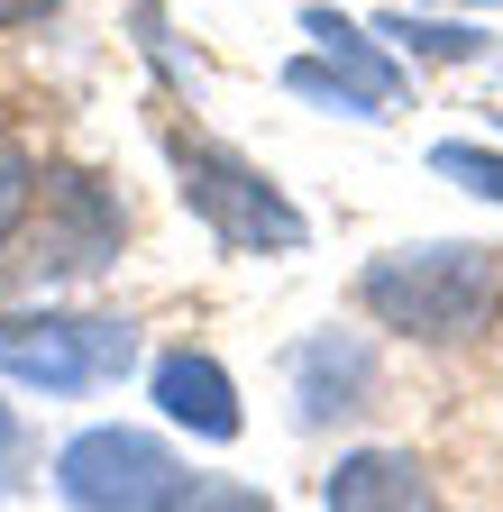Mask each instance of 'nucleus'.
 I'll list each match as a JSON object with an SVG mask.
<instances>
[{
  "instance_id": "obj_1",
  "label": "nucleus",
  "mask_w": 503,
  "mask_h": 512,
  "mask_svg": "<svg viewBox=\"0 0 503 512\" xmlns=\"http://www.w3.org/2000/svg\"><path fill=\"white\" fill-rule=\"evenodd\" d=\"M357 302L375 330L421 339V348H467L476 330H494L503 311V256L467 247V238H430V247H385L357 275Z\"/></svg>"
},
{
  "instance_id": "obj_2",
  "label": "nucleus",
  "mask_w": 503,
  "mask_h": 512,
  "mask_svg": "<svg viewBox=\"0 0 503 512\" xmlns=\"http://www.w3.org/2000/svg\"><path fill=\"white\" fill-rule=\"evenodd\" d=\"M165 165H174V192L229 256H293L311 238V220L284 202V183L238 156V147H211V138H165Z\"/></svg>"
},
{
  "instance_id": "obj_3",
  "label": "nucleus",
  "mask_w": 503,
  "mask_h": 512,
  "mask_svg": "<svg viewBox=\"0 0 503 512\" xmlns=\"http://www.w3.org/2000/svg\"><path fill=\"white\" fill-rule=\"evenodd\" d=\"M138 366V320L119 311H10L0 320V375L28 394H101Z\"/></svg>"
},
{
  "instance_id": "obj_4",
  "label": "nucleus",
  "mask_w": 503,
  "mask_h": 512,
  "mask_svg": "<svg viewBox=\"0 0 503 512\" xmlns=\"http://www.w3.org/2000/svg\"><path fill=\"white\" fill-rule=\"evenodd\" d=\"M183 458L174 439L129 430V421H92L55 448V503L65 512H174L183 503Z\"/></svg>"
},
{
  "instance_id": "obj_5",
  "label": "nucleus",
  "mask_w": 503,
  "mask_h": 512,
  "mask_svg": "<svg viewBox=\"0 0 503 512\" xmlns=\"http://www.w3.org/2000/svg\"><path fill=\"white\" fill-rule=\"evenodd\" d=\"M46 220H37V275H101L119 238H129V211L110 202V183L101 174H46Z\"/></svg>"
},
{
  "instance_id": "obj_6",
  "label": "nucleus",
  "mask_w": 503,
  "mask_h": 512,
  "mask_svg": "<svg viewBox=\"0 0 503 512\" xmlns=\"http://www.w3.org/2000/svg\"><path fill=\"white\" fill-rule=\"evenodd\" d=\"M375 394H385V366H375V348L357 330H311L293 348V403H302V430H330V421H357L375 412Z\"/></svg>"
},
{
  "instance_id": "obj_7",
  "label": "nucleus",
  "mask_w": 503,
  "mask_h": 512,
  "mask_svg": "<svg viewBox=\"0 0 503 512\" xmlns=\"http://www.w3.org/2000/svg\"><path fill=\"white\" fill-rule=\"evenodd\" d=\"M147 394H156V412H165L174 430H193L202 448H229V439L247 430L238 375H229L211 348H165V357L147 366Z\"/></svg>"
},
{
  "instance_id": "obj_8",
  "label": "nucleus",
  "mask_w": 503,
  "mask_h": 512,
  "mask_svg": "<svg viewBox=\"0 0 503 512\" xmlns=\"http://www.w3.org/2000/svg\"><path fill=\"white\" fill-rule=\"evenodd\" d=\"M321 512H449L412 448H348L321 476Z\"/></svg>"
},
{
  "instance_id": "obj_9",
  "label": "nucleus",
  "mask_w": 503,
  "mask_h": 512,
  "mask_svg": "<svg viewBox=\"0 0 503 512\" xmlns=\"http://www.w3.org/2000/svg\"><path fill=\"white\" fill-rule=\"evenodd\" d=\"M302 37H311V55L330 64V74L348 83V101L366 110V119H385L394 101H403V64L375 46V28H357V19H339L330 0H311L302 10Z\"/></svg>"
},
{
  "instance_id": "obj_10",
  "label": "nucleus",
  "mask_w": 503,
  "mask_h": 512,
  "mask_svg": "<svg viewBox=\"0 0 503 512\" xmlns=\"http://www.w3.org/2000/svg\"><path fill=\"white\" fill-rule=\"evenodd\" d=\"M37 183H46V174H37V156L10 138V128H0V247H10V238L28 229V211H37Z\"/></svg>"
},
{
  "instance_id": "obj_11",
  "label": "nucleus",
  "mask_w": 503,
  "mask_h": 512,
  "mask_svg": "<svg viewBox=\"0 0 503 512\" xmlns=\"http://www.w3.org/2000/svg\"><path fill=\"white\" fill-rule=\"evenodd\" d=\"M375 37H394L403 55H449V64L485 55V28H458V19H385Z\"/></svg>"
},
{
  "instance_id": "obj_12",
  "label": "nucleus",
  "mask_w": 503,
  "mask_h": 512,
  "mask_svg": "<svg viewBox=\"0 0 503 512\" xmlns=\"http://www.w3.org/2000/svg\"><path fill=\"white\" fill-rule=\"evenodd\" d=\"M430 174H449L458 192H476V202H503V147H467V138H449V147H430Z\"/></svg>"
},
{
  "instance_id": "obj_13",
  "label": "nucleus",
  "mask_w": 503,
  "mask_h": 512,
  "mask_svg": "<svg viewBox=\"0 0 503 512\" xmlns=\"http://www.w3.org/2000/svg\"><path fill=\"white\" fill-rule=\"evenodd\" d=\"M174 512H275V503H266L257 485H247V476H193Z\"/></svg>"
},
{
  "instance_id": "obj_14",
  "label": "nucleus",
  "mask_w": 503,
  "mask_h": 512,
  "mask_svg": "<svg viewBox=\"0 0 503 512\" xmlns=\"http://www.w3.org/2000/svg\"><path fill=\"white\" fill-rule=\"evenodd\" d=\"M19 448H28V421H19V403H10V394H0V467H10ZM0 485H10V476H0Z\"/></svg>"
},
{
  "instance_id": "obj_15",
  "label": "nucleus",
  "mask_w": 503,
  "mask_h": 512,
  "mask_svg": "<svg viewBox=\"0 0 503 512\" xmlns=\"http://www.w3.org/2000/svg\"><path fill=\"white\" fill-rule=\"evenodd\" d=\"M65 0H0V28H37V19H55Z\"/></svg>"
},
{
  "instance_id": "obj_16",
  "label": "nucleus",
  "mask_w": 503,
  "mask_h": 512,
  "mask_svg": "<svg viewBox=\"0 0 503 512\" xmlns=\"http://www.w3.org/2000/svg\"><path fill=\"white\" fill-rule=\"evenodd\" d=\"M467 10H503V0H467Z\"/></svg>"
}]
</instances>
